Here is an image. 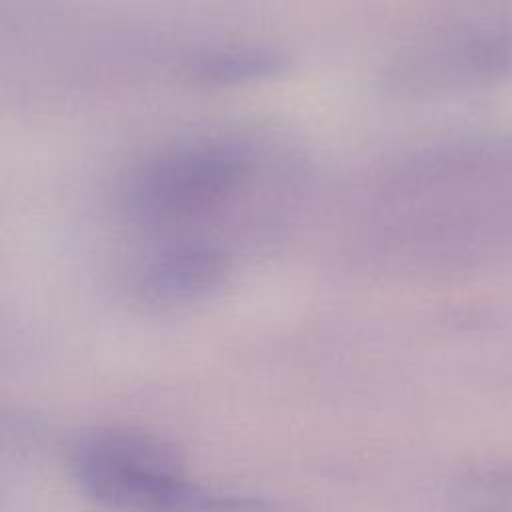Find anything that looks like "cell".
Masks as SVG:
<instances>
[{"mask_svg": "<svg viewBox=\"0 0 512 512\" xmlns=\"http://www.w3.org/2000/svg\"><path fill=\"white\" fill-rule=\"evenodd\" d=\"M264 164L244 134H204L168 144L124 178L118 204L124 220L162 244L208 242L200 232L228 218L250 196Z\"/></svg>", "mask_w": 512, "mask_h": 512, "instance_id": "obj_1", "label": "cell"}, {"mask_svg": "<svg viewBox=\"0 0 512 512\" xmlns=\"http://www.w3.org/2000/svg\"><path fill=\"white\" fill-rule=\"evenodd\" d=\"M68 472L84 496L120 512H162L198 488L172 442L128 426L82 434L70 448Z\"/></svg>", "mask_w": 512, "mask_h": 512, "instance_id": "obj_2", "label": "cell"}, {"mask_svg": "<svg viewBox=\"0 0 512 512\" xmlns=\"http://www.w3.org/2000/svg\"><path fill=\"white\" fill-rule=\"evenodd\" d=\"M232 248L216 242L156 246L124 280L128 300L146 310H172L216 296L234 274Z\"/></svg>", "mask_w": 512, "mask_h": 512, "instance_id": "obj_3", "label": "cell"}, {"mask_svg": "<svg viewBox=\"0 0 512 512\" xmlns=\"http://www.w3.org/2000/svg\"><path fill=\"white\" fill-rule=\"evenodd\" d=\"M512 68V38L466 34L408 56L392 74L408 90H430L490 80Z\"/></svg>", "mask_w": 512, "mask_h": 512, "instance_id": "obj_4", "label": "cell"}, {"mask_svg": "<svg viewBox=\"0 0 512 512\" xmlns=\"http://www.w3.org/2000/svg\"><path fill=\"white\" fill-rule=\"evenodd\" d=\"M286 54L262 46H230L192 54L182 66L190 84L206 88L244 86L276 78L288 70Z\"/></svg>", "mask_w": 512, "mask_h": 512, "instance_id": "obj_5", "label": "cell"}, {"mask_svg": "<svg viewBox=\"0 0 512 512\" xmlns=\"http://www.w3.org/2000/svg\"><path fill=\"white\" fill-rule=\"evenodd\" d=\"M458 512H512V468L470 470L454 482Z\"/></svg>", "mask_w": 512, "mask_h": 512, "instance_id": "obj_6", "label": "cell"}, {"mask_svg": "<svg viewBox=\"0 0 512 512\" xmlns=\"http://www.w3.org/2000/svg\"><path fill=\"white\" fill-rule=\"evenodd\" d=\"M162 512H302L298 506L270 496L248 494H212L196 488L184 500Z\"/></svg>", "mask_w": 512, "mask_h": 512, "instance_id": "obj_7", "label": "cell"}]
</instances>
